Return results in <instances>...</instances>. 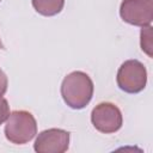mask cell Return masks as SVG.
Returning a JSON list of instances; mask_svg holds the SVG:
<instances>
[{
  "label": "cell",
  "instance_id": "6da1fadb",
  "mask_svg": "<svg viewBox=\"0 0 153 153\" xmlns=\"http://www.w3.org/2000/svg\"><path fill=\"white\" fill-rule=\"evenodd\" d=\"M93 81L81 71H75L65 76L61 84V96L63 102L72 109H84L92 99Z\"/></svg>",
  "mask_w": 153,
  "mask_h": 153
},
{
  "label": "cell",
  "instance_id": "7a4b0ae2",
  "mask_svg": "<svg viewBox=\"0 0 153 153\" xmlns=\"http://www.w3.org/2000/svg\"><path fill=\"white\" fill-rule=\"evenodd\" d=\"M37 134V122L33 115L25 110H17L10 114L6 120L5 136L14 145H24L31 141Z\"/></svg>",
  "mask_w": 153,
  "mask_h": 153
},
{
  "label": "cell",
  "instance_id": "3957f363",
  "mask_svg": "<svg viewBox=\"0 0 153 153\" xmlns=\"http://www.w3.org/2000/svg\"><path fill=\"white\" fill-rule=\"evenodd\" d=\"M116 81L118 87L127 93H139L147 84V71L139 60H127L118 68Z\"/></svg>",
  "mask_w": 153,
  "mask_h": 153
},
{
  "label": "cell",
  "instance_id": "277c9868",
  "mask_svg": "<svg viewBox=\"0 0 153 153\" xmlns=\"http://www.w3.org/2000/svg\"><path fill=\"white\" fill-rule=\"evenodd\" d=\"M91 122L93 127L104 134H111L121 129L123 117L121 110L112 103H99L92 109Z\"/></svg>",
  "mask_w": 153,
  "mask_h": 153
},
{
  "label": "cell",
  "instance_id": "5b68a950",
  "mask_svg": "<svg viewBox=\"0 0 153 153\" xmlns=\"http://www.w3.org/2000/svg\"><path fill=\"white\" fill-rule=\"evenodd\" d=\"M120 16L128 24L147 26L153 20V0H123Z\"/></svg>",
  "mask_w": 153,
  "mask_h": 153
},
{
  "label": "cell",
  "instance_id": "8992f818",
  "mask_svg": "<svg viewBox=\"0 0 153 153\" xmlns=\"http://www.w3.org/2000/svg\"><path fill=\"white\" fill-rule=\"evenodd\" d=\"M69 147V133L60 128H50L38 134L33 149L37 153H63Z\"/></svg>",
  "mask_w": 153,
  "mask_h": 153
},
{
  "label": "cell",
  "instance_id": "52a82bcc",
  "mask_svg": "<svg viewBox=\"0 0 153 153\" xmlns=\"http://www.w3.org/2000/svg\"><path fill=\"white\" fill-rule=\"evenodd\" d=\"M32 6L42 16L51 17L60 13L65 6V0H31Z\"/></svg>",
  "mask_w": 153,
  "mask_h": 153
},
{
  "label": "cell",
  "instance_id": "ba28073f",
  "mask_svg": "<svg viewBox=\"0 0 153 153\" xmlns=\"http://www.w3.org/2000/svg\"><path fill=\"white\" fill-rule=\"evenodd\" d=\"M141 49L152 57V26L149 25L141 29Z\"/></svg>",
  "mask_w": 153,
  "mask_h": 153
},
{
  "label": "cell",
  "instance_id": "9c48e42d",
  "mask_svg": "<svg viewBox=\"0 0 153 153\" xmlns=\"http://www.w3.org/2000/svg\"><path fill=\"white\" fill-rule=\"evenodd\" d=\"M10 116V105L6 98L0 96V126Z\"/></svg>",
  "mask_w": 153,
  "mask_h": 153
},
{
  "label": "cell",
  "instance_id": "30bf717a",
  "mask_svg": "<svg viewBox=\"0 0 153 153\" xmlns=\"http://www.w3.org/2000/svg\"><path fill=\"white\" fill-rule=\"evenodd\" d=\"M7 86H8V80L6 74L4 73V71L0 68V96H4L7 91Z\"/></svg>",
  "mask_w": 153,
  "mask_h": 153
},
{
  "label": "cell",
  "instance_id": "8fae6325",
  "mask_svg": "<svg viewBox=\"0 0 153 153\" xmlns=\"http://www.w3.org/2000/svg\"><path fill=\"white\" fill-rule=\"evenodd\" d=\"M0 49H4V44H2V42H1V39H0Z\"/></svg>",
  "mask_w": 153,
  "mask_h": 153
},
{
  "label": "cell",
  "instance_id": "7c38bea8",
  "mask_svg": "<svg viewBox=\"0 0 153 153\" xmlns=\"http://www.w3.org/2000/svg\"><path fill=\"white\" fill-rule=\"evenodd\" d=\"M0 1H1V0H0Z\"/></svg>",
  "mask_w": 153,
  "mask_h": 153
}]
</instances>
